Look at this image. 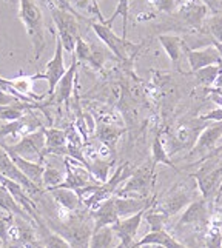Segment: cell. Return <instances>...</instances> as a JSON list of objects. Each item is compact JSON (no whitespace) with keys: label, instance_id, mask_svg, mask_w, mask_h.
Segmentation results:
<instances>
[{"label":"cell","instance_id":"6da1fadb","mask_svg":"<svg viewBox=\"0 0 222 248\" xmlns=\"http://www.w3.org/2000/svg\"><path fill=\"white\" fill-rule=\"evenodd\" d=\"M19 19L32 44L34 59L39 61L47 46L44 13L36 0H19Z\"/></svg>","mask_w":222,"mask_h":248},{"label":"cell","instance_id":"7a4b0ae2","mask_svg":"<svg viewBox=\"0 0 222 248\" xmlns=\"http://www.w3.org/2000/svg\"><path fill=\"white\" fill-rule=\"evenodd\" d=\"M49 11L56 25V36L61 39L66 53L73 56L76 49V42L80 37L79 19H83V17L68 10H63V8H59L53 3H49Z\"/></svg>","mask_w":222,"mask_h":248},{"label":"cell","instance_id":"3957f363","mask_svg":"<svg viewBox=\"0 0 222 248\" xmlns=\"http://www.w3.org/2000/svg\"><path fill=\"white\" fill-rule=\"evenodd\" d=\"M90 27L95 31V34L99 37V40L107 46V49L111 51L117 61L121 62H130L141 48L139 45H134L131 42H128L122 36L119 37L117 34L111 30V27H107L105 23L100 22H88Z\"/></svg>","mask_w":222,"mask_h":248},{"label":"cell","instance_id":"277c9868","mask_svg":"<svg viewBox=\"0 0 222 248\" xmlns=\"http://www.w3.org/2000/svg\"><path fill=\"white\" fill-rule=\"evenodd\" d=\"M0 145H2L8 153H13V155H17L27 160L44 164L45 147H47L45 128H40L37 131H32L27 136H23L22 139H19L13 145H5V143H0Z\"/></svg>","mask_w":222,"mask_h":248},{"label":"cell","instance_id":"5b68a950","mask_svg":"<svg viewBox=\"0 0 222 248\" xmlns=\"http://www.w3.org/2000/svg\"><path fill=\"white\" fill-rule=\"evenodd\" d=\"M155 165L147 164L133 171V174L128 177V181L119 188L116 196L119 198H138L148 199L151 186L155 185Z\"/></svg>","mask_w":222,"mask_h":248},{"label":"cell","instance_id":"8992f818","mask_svg":"<svg viewBox=\"0 0 222 248\" xmlns=\"http://www.w3.org/2000/svg\"><path fill=\"white\" fill-rule=\"evenodd\" d=\"M63 164H65V182L57 188H68V190L78 191L80 188L99 184L90 173L87 165H83L82 162L66 156Z\"/></svg>","mask_w":222,"mask_h":248},{"label":"cell","instance_id":"52a82bcc","mask_svg":"<svg viewBox=\"0 0 222 248\" xmlns=\"http://www.w3.org/2000/svg\"><path fill=\"white\" fill-rule=\"evenodd\" d=\"M211 222L208 199L201 198L193 201L189 207L184 210L177 220V227H193V228H204L207 232Z\"/></svg>","mask_w":222,"mask_h":248},{"label":"cell","instance_id":"ba28073f","mask_svg":"<svg viewBox=\"0 0 222 248\" xmlns=\"http://www.w3.org/2000/svg\"><path fill=\"white\" fill-rule=\"evenodd\" d=\"M191 202H193L191 191L184 184H179L173 190H170V193L165 196L164 201L155 203V207L159 211L164 213L167 217H172V216H176L177 213H181L182 210H185Z\"/></svg>","mask_w":222,"mask_h":248},{"label":"cell","instance_id":"9c48e42d","mask_svg":"<svg viewBox=\"0 0 222 248\" xmlns=\"http://www.w3.org/2000/svg\"><path fill=\"white\" fill-rule=\"evenodd\" d=\"M208 6L202 0H185L177 8V19L191 30H202L207 20Z\"/></svg>","mask_w":222,"mask_h":248},{"label":"cell","instance_id":"30bf717a","mask_svg":"<svg viewBox=\"0 0 222 248\" xmlns=\"http://www.w3.org/2000/svg\"><path fill=\"white\" fill-rule=\"evenodd\" d=\"M0 176L10 179V181H13V182L20 184L30 194H39L42 191V188L34 185L30 179L19 170V167H17L14 164V160L11 159L10 153H8L2 145H0Z\"/></svg>","mask_w":222,"mask_h":248},{"label":"cell","instance_id":"8fae6325","mask_svg":"<svg viewBox=\"0 0 222 248\" xmlns=\"http://www.w3.org/2000/svg\"><path fill=\"white\" fill-rule=\"evenodd\" d=\"M63 45L61 39L56 36V49H54V56L51 57V61L47 63L45 66V73H44V79L48 82V96L51 97L56 91L57 83L61 82V79L65 76L68 68L65 66V61H63Z\"/></svg>","mask_w":222,"mask_h":248},{"label":"cell","instance_id":"7c38bea8","mask_svg":"<svg viewBox=\"0 0 222 248\" xmlns=\"http://www.w3.org/2000/svg\"><path fill=\"white\" fill-rule=\"evenodd\" d=\"M145 211L147 210H143V211L138 213V215L130 216V217L119 219L116 224L111 227L113 232L116 233V237L119 239V247L121 248H130L136 242V236H138V232H139L141 224L143 220Z\"/></svg>","mask_w":222,"mask_h":248},{"label":"cell","instance_id":"4fadbf2b","mask_svg":"<svg viewBox=\"0 0 222 248\" xmlns=\"http://www.w3.org/2000/svg\"><path fill=\"white\" fill-rule=\"evenodd\" d=\"M221 139H222V121L206 126V130H204L198 136V139H196L194 147L190 150V157L201 156L202 159L204 155H207V153H210L216 147Z\"/></svg>","mask_w":222,"mask_h":248},{"label":"cell","instance_id":"5bb4252c","mask_svg":"<svg viewBox=\"0 0 222 248\" xmlns=\"http://www.w3.org/2000/svg\"><path fill=\"white\" fill-rule=\"evenodd\" d=\"M185 54L190 65V70L193 73L202 70V68L211 66V65H219L222 61L218 49L213 45L204 46V48H194V49L187 48L185 45Z\"/></svg>","mask_w":222,"mask_h":248},{"label":"cell","instance_id":"9a60e30c","mask_svg":"<svg viewBox=\"0 0 222 248\" xmlns=\"http://www.w3.org/2000/svg\"><path fill=\"white\" fill-rule=\"evenodd\" d=\"M78 65H79L78 59H76V56L73 54L71 56V65L68 66L65 76L61 79V82L57 83L56 91H54L53 96H51V100H53L54 104L61 105V104H65V102L70 100L73 90H74L76 74H78Z\"/></svg>","mask_w":222,"mask_h":248},{"label":"cell","instance_id":"2e32d148","mask_svg":"<svg viewBox=\"0 0 222 248\" xmlns=\"http://www.w3.org/2000/svg\"><path fill=\"white\" fill-rule=\"evenodd\" d=\"M90 215H91L93 222H95V230L104 228V227H113L116 222L121 219L116 210L114 196L110 198L108 201L102 202L96 210L90 211Z\"/></svg>","mask_w":222,"mask_h":248},{"label":"cell","instance_id":"e0dca14e","mask_svg":"<svg viewBox=\"0 0 222 248\" xmlns=\"http://www.w3.org/2000/svg\"><path fill=\"white\" fill-rule=\"evenodd\" d=\"M114 202H116V210L117 215L121 219L130 217L138 215V213L148 210L155 205V199H138V198H119L114 196Z\"/></svg>","mask_w":222,"mask_h":248},{"label":"cell","instance_id":"ac0fdd59","mask_svg":"<svg viewBox=\"0 0 222 248\" xmlns=\"http://www.w3.org/2000/svg\"><path fill=\"white\" fill-rule=\"evenodd\" d=\"M51 198L54 199L57 207L66 211V213H78L82 207V199L74 190H68V188H53L48 191Z\"/></svg>","mask_w":222,"mask_h":248},{"label":"cell","instance_id":"d6986e66","mask_svg":"<svg viewBox=\"0 0 222 248\" xmlns=\"http://www.w3.org/2000/svg\"><path fill=\"white\" fill-rule=\"evenodd\" d=\"M10 156L14 160V164L19 167V170L30 179L34 185H37L39 188H44V171H45L44 164H40V162L27 160L20 156H17V155H13V153H10Z\"/></svg>","mask_w":222,"mask_h":248},{"label":"cell","instance_id":"ffe728a7","mask_svg":"<svg viewBox=\"0 0 222 248\" xmlns=\"http://www.w3.org/2000/svg\"><path fill=\"white\" fill-rule=\"evenodd\" d=\"M45 156L47 155H59V156H68V138L63 130H57V128H45Z\"/></svg>","mask_w":222,"mask_h":248},{"label":"cell","instance_id":"44dd1931","mask_svg":"<svg viewBox=\"0 0 222 248\" xmlns=\"http://www.w3.org/2000/svg\"><path fill=\"white\" fill-rule=\"evenodd\" d=\"M158 39H159L160 46L164 48L165 54L168 56L170 61H172L173 66H177L185 49V42L179 36H176V34H160Z\"/></svg>","mask_w":222,"mask_h":248},{"label":"cell","instance_id":"7402d4cb","mask_svg":"<svg viewBox=\"0 0 222 248\" xmlns=\"http://www.w3.org/2000/svg\"><path fill=\"white\" fill-rule=\"evenodd\" d=\"M125 133V128L111 125V124H100L96 128V138L99 139V142L107 147L111 153L114 155L116 151V145L117 140L121 139V136Z\"/></svg>","mask_w":222,"mask_h":248},{"label":"cell","instance_id":"603a6c76","mask_svg":"<svg viewBox=\"0 0 222 248\" xmlns=\"http://www.w3.org/2000/svg\"><path fill=\"white\" fill-rule=\"evenodd\" d=\"M0 208H3L8 215L17 216V217H23L27 220H34L27 211L22 208V205L14 199V196L10 193V190L0 182Z\"/></svg>","mask_w":222,"mask_h":248},{"label":"cell","instance_id":"cb8c5ba5","mask_svg":"<svg viewBox=\"0 0 222 248\" xmlns=\"http://www.w3.org/2000/svg\"><path fill=\"white\" fill-rule=\"evenodd\" d=\"M138 244L141 247L142 245H164L165 248H187L184 244H181L177 239H174L168 232H165V230L147 233L142 239H139Z\"/></svg>","mask_w":222,"mask_h":248},{"label":"cell","instance_id":"d4e9b609","mask_svg":"<svg viewBox=\"0 0 222 248\" xmlns=\"http://www.w3.org/2000/svg\"><path fill=\"white\" fill-rule=\"evenodd\" d=\"M36 222H37V228L40 233V244L44 248H71L70 242H68L63 236H61L59 233L53 232L49 227H47L44 222L40 220V217Z\"/></svg>","mask_w":222,"mask_h":248},{"label":"cell","instance_id":"484cf974","mask_svg":"<svg viewBox=\"0 0 222 248\" xmlns=\"http://www.w3.org/2000/svg\"><path fill=\"white\" fill-rule=\"evenodd\" d=\"M116 241H119V239L116 237L113 228L104 227L93 232L88 248H116Z\"/></svg>","mask_w":222,"mask_h":248},{"label":"cell","instance_id":"4316f807","mask_svg":"<svg viewBox=\"0 0 222 248\" xmlns=\"http://www.w3.org/2000/svg\"><path fill=\"white\" fill-rule=\"evenodd\" d=\"M113 164H114V160L97 157L95 160L88 162V170L99 184H105L110 179V170L113 167Z\"/></svg>","mask_w":222,"mask_h":248},{"label":"cell","instance_id":"83f0119b","mask_svg":"<svg viewBox=\"0 0 222 248\" xmlns=\"http://www.w3.org/2000/svg\"><path fill=\"white\" fill-rule=\"evenodd\" d=\"M204 239H206V248H222V219L219 216L211 217Z\"/></svg>","mask_w":222,"mask_h":248},{"label":"cell","instance_id":"f1b7e54d","mask_svg":"<svg viewBox=\"0 0 222 248\" xmlns=\"http://www.w3.org/2000/svg\"><path fill=\"white\" fill-rule=\"evenodd\" d=\"M151 159H153V165H155V167L159 165V164H164L167 167H172V168L176 170L172 159H170L168 155H167L164 143H162V140H160V133L159 131H156L155 140H153V145H151Z\"/></svg>","mask_w":222,"mask_h":248},{"label":"cell","instance_id":"f546056e","mask_svg":"<svg viewBox=\"0 0 222 248\" xmlns=\"http://www.w3.org/2000/svg\"><path fill=\"white\" fill-rule=\"evenodd\" d=\"M121 16L122 17V37L127 39L128 34V17H130V0H117V6L114 13L111 14L110 19H105V25L107 27H111L113 22L116 20V17Z\"/></svg>","mask_w":222,"mask_h":248},{"label":"cell","instance_id":"4dcf8cb0","mask_svg":"<svg viewBox=\"0 0 222 248\" xmlns=\"http://www.w3.org/2000/svg\"><path fill=\"white\" fill-rule=\"evenodd\" d=\"M65 182V174L61 170L53 165H45L44 171V188L47 191L53 190V188L61 186Z\"/></svg>","mask_w":222,"mask_h":248},{"label":"cell","instance_id":"1f68e13d","mask_svg":"<svg viewBox=\"0 0 222 248\" xmlns=\"http://www.w3.org/2000/svg\"><path fill=\"white\" fill-rule=\"evenodd\" d=\"M143 219L148 222L150 225V230L151 232H160V230L165 228V224H167V216L164 215L162 211H159L155 205H153L151 208H148L147 211H145V216Z\"/></svg>","mask_w":222,"mask_h":248},{"label":"cell","instance_id":"d6a6232c","mask_svg":"<svg viewBox=\"0 0 222 248\" xmlns=\"http://www.w3.org/2000/svg\"><path fill=\"white\" fill-rule=\"evenodd\" d=\"M222 68L221 65H211V66H207V68H202V70L196 71L194 76L198 78V80L206 85V87H213L215 85V80L218 79V76L221 74Z\"/></svg>","mask_w":222,"mask_h":248},{"label":"cell","instance_id":"836d02e7","mask_svg":"<svg viewBox=\"0 0 222 248\" xmlns=\"http://www.w3.org/2000/svg\"><path fill=\"white\" fill-rule=\"evenodd\" d=\"M204 28L207 30V32L210 34V37L213 40L222 44V13L211 16L210 19L206 20L204 23Z\"/></svg>","mask_w":222,"mask_h":248},{"label":"cell","instance_id":"e575fe53","mask_svg":"<svg viewBox=\"0 0 222 248\" xmlns=\"http://www.w3.org/2000/svg\"><path fill=\"white\" fill-rule=\"evenodd\" d=\"M91 53H93L91 45L88 44V42H85L80 36L78 39V42H76V49H74V56H76V59H78V62L90 63Z\"/></svg>","mask_w":222,"mask_h":248},{"label":"cell","instance_id":"d590c367","mask_svg":"<svg viewBox=\"0 0 222 248\" xmlns=\"http://www.w3.org/2000/svg\"><path fill=\"white\" fill-rule=\"evenodd\" d=\"M148 3L155 8V10L165 13V14H173L176 11V0H148Z\"/></svg>","mask_w":222,"mask_h":248},{"label":"cell","instance_id":"8d00e7d4","mask_svg":"<svg viewBox=\"0 0 222 248\" xmlns=\"http://www.w3.org/2000/svg\"><path fill=\"white\" fill-rule=\"evenodd\" d=\"M22 99H19L17 96H14L13 93L8 91V88L5 85H0V107H10V105H17L22 104Z\"/></svg>","mask_w":222,"mask_h":248},{"label":"cell","instance_id":"74e56055","mask_svg":"<svg viewBox=\"0 0 222 248\" xmlns=\"http://www.w3.org/2000/svg\"><path fill=\"white\" fill-rule=\"evenodd\" d=\"M201 121H215V122H221V121H222V107H219L218 109L210 111V113H207L206 116H201Z\"/></svg>","mask_w":222,"mask_h":248},{"label":"cell","instance_id":"f35d334b","mask_svg":"<svg viewBox=\"0 0 222 248\" xmlns=\"http://www.w3.org/2000/svg\"><path fill=\"white\" fill-rule=\"evenodd\" d=\"M202 2L208 6V10H213L218 14L219 11H222V0H202Z\"/></svg>","mask_w":222,"mask_h":248},{"label":"cell","instance_id":"ab89813d","mask_svg":"<svg viewBox=\"0 0 222 248\" xmlns=\"http://www.w3.org/2000/svg\"><path fill=\"white\" fill-rule=\"evenodd\" d=\"M54 3L59 6V8H63V10H68V11H71V13H74V14H78L74 11V8L70 5V0H54Z\"/></svg>","mask_w":222,"mask_h":248},{"label":"cell","instance_id":"60d3db41","mask_svg":"<svg viewBox=\"0 0 222 248\" xmlns=\"http://www.w3.org/2000/svg\"><path fill=\"white\" fill-rule=\"evenodd\" d=\"M213 88H216V90H222V71H221V74L218 76V79L215 80V85H213Z\"/></svg>","mask_w":222,"mask_h":248},{"label":"cell","instance_id":"b9f144b4","mask_svg":"<svg viewBox=\"0 0 222 248\" xmlns=\"http://www.w3.org/2000/svg\"><path fill=\"white\" fill-rule=\"evenodd\" d=\"M0 85H5V87H8V79L0 78Z\"/></svg>","mask_w":222,"mask_h":248},{"label":"cell","instance_id":"7bdbcfd3","mask_svg":"<svg viewBox=\"0 0 222 248\" xmlns=\"http://www.w3.org/2000/svg\"><path fill=\"white\" fill-rule=\"evenodd\" d=\"M153 248H165L164 245H153Z\"/></svg>","mask_w":222,"mask_h":248},{"label":"cell","instance_id":"ee69618b","mask_svg":"<svg viewBox=\"0 0 222 248\" xmlns=\"http://www.w3.org/2000/svg\"><path fill=\"white\" fill-rule=\"evenodd\" d=\"M141 248H153V245H142Z\"/></svg>","mask_w":222,"mask_h":248},{"label":"cell","instance_id":"f6af8a7d","mask_svg":"<svg viewBox=\"0 0 222 248\" xmlns=\"http://www.w3.org/2000/svg\"><path fill=\"white\" fill-rule=\"evenodd\" d=\"M0 247H2V244H0Z\"/></svg>","mask_w":222,"mask_h":248}]
</instances>
